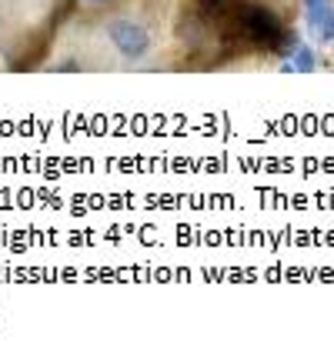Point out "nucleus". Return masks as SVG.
I'll use <instances>...</instances> for the list:
<instances>
[{
	"instance_id": "nucleus-2",
	"label": "nucleus",
	"mask_w": 334,
	"mask_h": 360,
	"mask_svg": "<svg viewBox=\"0 0 334 360\" xmlns=\"http://www.w3.org/2000/svg\"><path fill=\"white\" fill-rule=\"evenodd\" d=\"M234 4H237V0H194V7H197V13H201L204 20H228L234 11Z\"/></svg>"
},
{
	"instance_id": "nucleus-4",
	"label": "nucleus",
	"mask_w": 334,
	"mask_h": 360,
	"mask_svg": "<svg viewBox=\"0 0 334 360\" xmlns=\"http://www.w3.org/2000/svg\"><path fill=\"white\" fill-rule=\"evenodd\" d=\"M328 11H331V0H304V17H308V27L314 34H318V27H321Z\"/></svg>"
},
{
	"instance_id": "nucleus-6",
	"label": "nucleus",
	"mask_w": 334,
	"mask_h": 360,
	"mask_svg": "<svg viewBox=\"0 0 334 360\" xmlns=\"http://www.w3.org/2000/svg\"><path fill=\"white\" fill-rule=\"evenodd\" d=\"M78 4L90 13H101V11H107V7H114L117 0H78Z\"/></svg>"
},
{
	"instance_id": "nucleus-3",
	"label": "nucleus",
	"mask_w": 334,
	"mask_h": 360,
	"mask_svg": "<svg viewBox=\"0 0 334 360\" xmlns=\"http://www.w3.org/2000/svg\"><path fill=\"white\" fill-rule=\"evenodd\" d=\"M291 67H295L297 74H311L318 67V53L311 51L308 44H297L295 51H291Z\"/></svg>"
},
{
	"instance_id": "nucleus-5",
	"label": "nucleus",
	"mask_w": 334,
	"mask_h": 360,
	"mask_svg": "<svg viewBox=\"0 0 334 360\" xmlns=\"http://www.w3.org/2000/svg\"><path fill=\"white\" fill-rule=\"evenodd\" d=\"M318 40H321V44H334V7L324 13L321 27H318Z\"/></svg>"
},
{
	"instance_id": "nucleus-1",
	"label": "nucleus",
	"mask_w": 334,
	"mask_h": 360,
	"mask_svg": "<svg viewBox=\"0 0 334 360\" xmlns=\"http://www.w3.org/2000/svg\"><path fill=\"white\" fill-rule=\"evenodd\" d=\"M104 40L124 64H144L154 51L151 27L141 17H128V13H114L111 20H104Z\"/></svg>"
}]
</instances>
